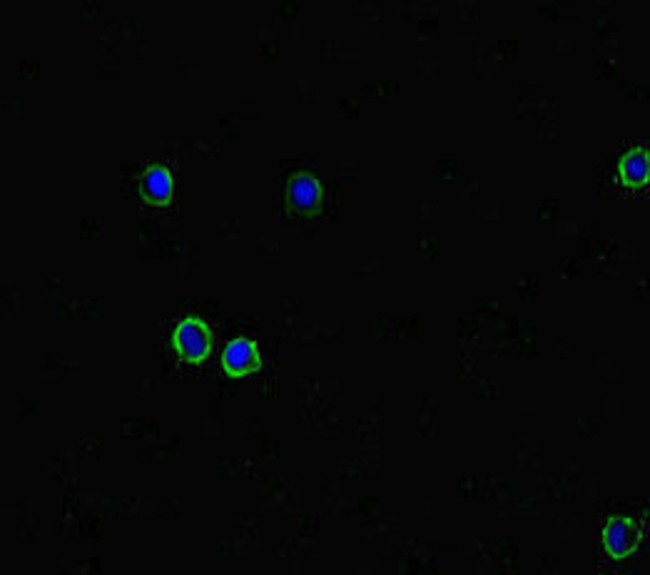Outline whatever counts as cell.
<instances>
[{
    "instance_id": "obj_6",
    "label": "cell",
    "mask_w": 650,
    "mask_h": 575,
    "mask_svg": "<svg viewBox=\"0 0 650 575\" xmlns=\"http://www.w3.org/2000/svg\"><path fill=\"white\" fill-rule=\"evenodd\" d=\"M618 172H621V180L626 182L628 187H646L650 182V157L643 147L628 152L626 157L618 165Z\"/></svg>"
},
{
    "instance_id": "obj_3",
    "label": "cell",
    "mask_w": 650,
    "mask_h": 575,
    "mask_svg": "<svg viewBox=\"0 0 650 575\" xmlns=\"http://www.w3.org/2000/svg\"><path fill=\"white\" fill-rule=\"evenodd\" d=\"M222 369H225L227 376H235V379L257 374L262 369V356L257 344L247 337L232 339L222 351Z\"/></svg>"
},
{
    "instance_id": "obj_1",
    "label": "cell",
    "mask_w": 650,
    "mask_h": 575,
    "mask_svg": "<svg viewBox=\"0 0 650 575\" xmlns=\"http://www.w3.org/2000/svg\"><path fill=\"white\" fill-rule=\"evenodd\" d=\"M172 349L187 364H202L212 354V332L200 317H187L172 332Z\"/></svg>"
},
{
    "instance_id": "obj_4",
    "label": "cell",
    "mask_w": 650,
    "mask_h": 575,
    "mask_svg": "<svg viewBox=\"0 0 650 575\" xmlns=\"http://www.w3.org/2000/svg\"><path fill=\"white\" fill-rule=\"evenodd\" d=\"M289 202L299 215H317L324 205V190L319 185V180L309 172H299L289 180L287 185Z\"/></svg>"
},
{
    "instance_id": "obj_5",
    "label": "cell",
    "mask_w": 650,
    "mask_h": 575,
    "mask_svg": "<svg viewBox=\"0 0 650 575\" xmlns=\"http://www.w3.org/2000/svg\"><path fill=\"white\" fill-rule=\"evenodd\" d=\"M172 192H175V185H172V175L167 167H150V170L142 175V195L152 202V205H167L172 200Z\"/></svg>"
},
{
    "instance_id": "obj_2",
    "label": "cell",
    "mask_w": 650,
    "mask_h": 575,
    "mask_svg": "<svg viewBox=\"0 0 650 575\" xmlns=\"http://www.w3.org/2000/svg\"><path fill=\"white\" fill-rule=\"evenodd\" d=\"M641 538V526L626 516H613L611 521L606 523V533H603V543H606L608 556L616 558V561H623L626 556H631L638 548V543H641Z\"/></svg>"
}]
</instances>
